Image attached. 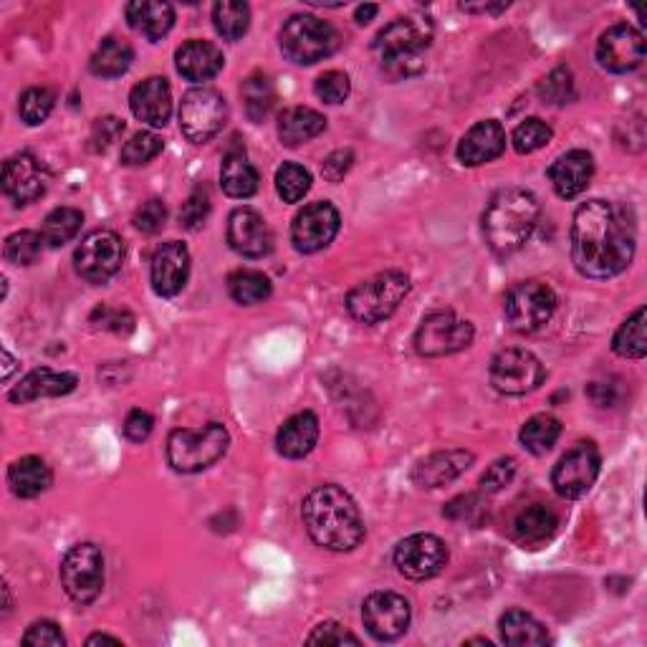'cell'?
Segmentation results:
<instances>
[{
	"instance_id": "61",
	"label": "cell",
	"mask_w": 647,
	"mask_h": 647,
	"mask_svg": "<svg viewBox=\"0 0 647 647\" xmlns=\"http://www.w3.org/2000/svg\"><path fill=\"white\" fill-rule=\"evenodd\" d=\"M378 13H380V8H378V5H374V3H367V5H359V8H357L355 19H357V23H362V26H364V23H370Z\"/></svg>"
},
{
	"instance_id": "44",
	"label": "cell",
	"mask_w": 647,
	"mask_h": 647,
	"mask_svg": "<svg viewBox=\"0 0 647 647\" xmlns=\"http://www.w3.org/2000/svg\"><path fill=\"white\" fill-rule=\"evenodd\" d=\"M53 104L56 97L51 89H46V86H34V89L23 92V97L19 101V115L28 127H38L49 119Z\"/></svg>"
},
{
	"instance_id": "58",
	"label": "cell",
	"mask_w": 647,
	"mask_h": 647,
	"mask_svg": "<svg viewBox=\"0 0 647 647\" xmlns=\"http://www.w3.org/2000/svg\"><path fill=\"white\" fill-rule=\"evenodd\" d=\"M351 163H355V155H351L349 149H339V152H334V155H330V157L324 159V165H322V175H324V178L330 180V182H339V180L345 178V175L349 172Z\"/></svg>"
},
{
	"instance_id": "38",
	"label": "cell",
	"mask_w": 647,
	"mask_h": 647,
	"mask_svg": "<svg viewBox=\"0 0 647 647\" xmlns=\"http://www.w3.org/2000/svg\"><path fill=\"white\" fill-rule=\"evenodd\" d=\"M213 23L215 31L226 38V41H238L249 34L251 26V8L241 0H220L213 8Z\"/></svg>"
},
{
	"instance_id": "59",
	"label": "cell",
	"mask_w": 647,
	"mask_h": 647,
	"mask_svg": "<svg viewBox=\"0 0 647 647\" xmlns=\"http://www.w3.org/2000/svg\"><path fill=\"white\" fill-rule=\"evenodd\" d=\"M589 397H592L599 407H612L618 403V393H614V385H610V382H592V385H589Z\"/></svg>"
},
{
	"instance_id": "47",
	"label": "cell",
	"mask_w": 647,
	"mask_h": 647,
	"mask_svg": "<svg viewBox=\"0 0 647 647\" xmlns=\"http://www.w3.org/2000/svg\"><path fill=\"white\" fill-rule=\"evenodd\" d=\"M163 152V140L155 132H137L134 137L122 147V165L140 167L147 165Z\"/></svg>"
},
{
	"instance_id": "46",
	"label": "cell",
	"mask_w": 647,
	"mask_h": 647,
	"mask_svg": "<svg viewBox=\"0 0 647 647\" xmlns=\"http://www.w3.org/2000/svg\"><path fill=\"white\" fill-rule=\"evenodd\" d=\"M539 97L544 99V104H551V107H564L570 104L577 94H574V76L566 67H556L551 74L539 84Z\"/></svg>"
},
{
	"instance_id": "42",
	"label": "cell",
	"mask_w": 647,
	"mask_h": 647,
	"mask_svg": "<svg viewBox=\"0 0 647 647\" xmlns=\"http://www.w3.org/2000/svg\"><path fill=\"white\" fill-rule=\"evenodd\" d=\"M44 243V236L36 233V230H21V233L5 238L3 255L13 266H31V263H36L38 255H41Z\"/></svg>"
},
{
	"instance_id": "3",
	"label": "cell",
	"mask_w": 647,
	"mask_h": 647,
	"mask_svg": "<svg viewBox=\"0 0 647 647\" xmlns=\"http://www.w3.org/2000/svg\"><path fill=\"white\" fill-rule=\"evenodd\" d=\"M539 200L524 188L499 190L483 213V236L499 259L522 251L539 223Z\"/></svg>"
},
{
	"instance_id": "39",
	"label": "cell",
	"mask_w": 647,
	"mask_h": 647,
	"mask_svg": "<svg viewBox=\"0 0 647 647\" xmlns=\"http://www.w3.org/2000/svg\"><path fill=\"white\" fill-rule=\"evenodd\" d=\"M559 435H562V422L551 415H534L518 433L524 448L534 455H547L556 445Z\"/></svg>"
},
{
	"instance_id": "63",
	"label": "cell",
	"mask_w": 647,
	"mask_h": 647,
	"mask_svg": "<svg viewBox=\"0 0 647 647\" xmlns=\"http://www.w3.org/2000/svg\"><path fill=\"white\" fill-rule=\"evenodd\" d=\"M3 359H5V372H3V378L8 380V378H11V372H13L15 359L11 357V351H8V349H3Z\"/></svg>"
},
{
	"instance_id": "35",
	"label": "cell",
	"mask_w": 647,
	"mask_h": 647,
	"mask_svg": "<svg viewBox=\"0 0 647 647\" xmlns=\"http://www.w3.org/2000/svg\"><path fill=\"white\" fill-rule=\"evenodd\" d=\"M134 61V51L127 41H119V38H104L101 46L94 51L89 69L94 76L101 79H117L130 71Z\"/></svg>"
},
{
	"instance_id": "19",
	"label": "cell",
	"mask_w": 647,
	"mask_h": 647,
	"mask_svg": "<svg viewBox=\"0 0 647 647\" xmlns=\"http://www.w3.org/2000/svg\"><path fill=\"white\" fill-rule=\"evenodd\" d=\"M46 188H49V172H46V167L34 155L23 152V155L5 159L3 193L15 205L36 203L38 197L46 195Z\"/></svg>"
},
{
	"instance_id": "31",
	"label": "cell",
	"mask_w": 647,
	"mask_h": 647,
	"mask_svg": "<svg viewBox=\"0 0 647 647\" xmlns=\"http://www.w3.org/2000/svg\"><path fill=\"white\" fill-rule=\"evenodd\" d=\"M51 468L38 455H26V458L15 460L11 470H8V483H11V491L19 499L41 496L44 491L51 489Z\"/></svg>"
},
{
	"instance_id": "36",
	"label": "cell",
	"mask_w": 647,
	"mask_h": 647,
	"mask_svg": "<svg viewBox=\"0 0 647 647\" xmlns=\"http://www.w3.org/2000/svg\"><path fill=\"white\" fill-rule=\"evenodd\" d=\"M241 97L245 104V115H249L251 122H263V119L271 117L274 111L278 94L274 82L266 74H251L241 86Z\"/></svg>"
},
{
	"instance_id": "22",
	"label": "cell",
	"mask_w": 647,
	"mask_h": 647,
	"mask_svg": "<svg viewBox=\"0 0 647 647\" xmlns=\"http://www.w3.org/2000/svg\"><path fill=\"white\" fill-rule=\"evenodd\" d=\"M595 175V157L587 149H572L564 152L562 157L554 159V165L549 167L551 188L556 190L559 197L572 200L585 193L592 182Z\"/></svg>"
},
{
	"instance_id": "6",
	"label": "cell",
	"mask_w": 647,
	"mask_h": 647,
	"mask_svg": "<svg viewBox=\"0 0 647 647\" xmlns=\"http://www.w3.org/2000/svg\"><path fill=\"white\" fill-rule=\"evenodd\" d=\"M278 44L286 59L299 67H311V63L330 59L339 49V34L332 23L316 15H293L284 23Z\"/></svg>"
},
{
	"instance_id": "2",
	"label": "cell",
	"mask_w": 647,
	"mask_h": 647,
	"mask_svg": "<svg viewBox=\"0 0 647 647\" xmlns=\"http://www.w3.org/2000/svg\"><path fill=\"white\" fill-rule=\"evenodd\" d=\"M303 526L319 547L330 551H351L364 539V518L359 506L339 486L326 483L309 491L301 503Z\"/></svg>"
},
{
	"instance_id": "25",
	"label": "cell",
	"mask_w": 647,
	"mask_h": 647,
	"mask_svg": "<svg viewBox=\"0 0 647 647\" xmlns=\"http://www.w3.org/2000/svg\"><path fill=\"white\" fill-rule=\"evenodd\" d=\"M132 115L149 127H165L172 115V92L167 79L149 76L130 94Z\"/></svg>"
},
{
	"instance_id": "50",
	"label": "cell",
	"mask_w": 647,
	"mask_h": 647,
	"mask_svg": "<svg viewBox=\"0 0 647 647\" xmlns=\"http://www.w3.org/2000/svg\"><path fill=\"white\" fill-rule=\"evenodd\" d=\"M165 223H167V205L157 197L142 203L137 207V213H134V228L142 230V233H147V236L159 233V230L165 228Z\"/></svg>"
},
{
	"instance_id": "13",
	"label": "cell",
	"mask_w": 647,
	"mask_h": 647,
	"mask_svg": "<svg viewBox=\"0 0 647 647\" xmlns=\"http://www.w3.org/2000/svg\"><path fill=\"white\" fill-rule=\"evenodd\" d=\"M599 466H602V455L597 445L582 441L551 470V486L562 499H582L595 486Z\"/></svg>"
},
{
	"instance_id": "10",
	"label": "cell",
	"mask_w": 647,
	"mask_h": 647,
	"mask_svg": "<svg viewBox=\"0 0 647 647\" xmlns=\"http://www.w3.org/2000/svg\"><path fill=\"white\" fill-rule=\"evenodd\" d=\"M124 263V241L115 230H92L74 253L76 274L89 284H107Z\"/></svg>"
},
{
	"instance_id": "30",
	"label": "cell",
	"mask_w": 647,
	"mask_h": 647,
	"mask_svg": "<svg viewBox=\"0 0 647 647\" xmlns=\"http://www.w3.org/2000/svg\"><path fill=\"white\" fill-rule=\"evenodd\" d=\"M127 21L147 41L157 44L159 38L170 34L175 23V8L170 3H163V0H137V3L127 5Z\"/></svg>"
},
{
	"instance_id": "43",
	"label": "cell",
	"mask_w": 647,
	"mask_h": 647,
	"mask_svg": "<svg viewBox=\"0 0 647 647\" xmlns=\"http://www.w3.org/2000/svg\"><path fill=\"white\" fill-rule=\"evenodd\" d=\"M311 188V175L297 163H284L276 172V190L284 203H299Z\"/></svg>"
},
{
	"instance_id": "14",
	"label": "cell",
	"mask_w": 647,
	"mask_h": 647,
	"mask_svg": "<svg viewBox=\"0 0 647 647\" xmlns=\"http://www.w3.org/2000/svg\"><path fill=\"white\" fill-rule=\"evenodd\" d=\"M445 564H448V547L435 534H412L395 549V566L407 579H433L445 570Z\"/></svg>"
},
{
	"instance_id": "57",
	"label": "cell",
	"mask_w": 647,
	"mask_h": 647,
	"mask_svg": "<svg viewBox=\"0 0 647 647\" xmlns=\"http://www.w3.org/2000/svg\"><path fill=\"white\" fill-rule=\"evenodd\" d=\"M443 514L453 518V522H474V516L483 514V501L474 496V493H468V496L451 501L448 506H445Z\"/></svg>"
},
{
	"instance_id": "34",
	"label": "cell",
	"mask_w": 647,
	"mask_h": 647,
	"mask_svg": "<svg viewBox=\"0 0 647 647\" xmlns=\"http://www.w3.org/2000/svg\"><path fill=\"white\" fill-rule=\"evenodd\" d=\"M501 640L506 645L526 647V645H547L549 633L541 622L534 618V614L524 610H508L503 614L501 622Z\"/></svg>"
},
{
	"instance_id": "40",
	"label": "cell",
	"mask_w": 647,
	"mask_h": 647,
	"mask_svg": "<svg viewBox=\"0 0 647 647\" xmlns=\"http://www.w3.org/2000/svg\"><path fill=\"white\" fill-rule=\"evenodd\" d=\"M271 291H274V286H271L268 276H263L261 271L241 268L228 276V293L233 297V301L243 303V307L263 303L271 297Z\"/></svg>"
},
{
	"instance_id": "18",
	"label": "cell",
	"mask_w": 647,
	"mask_h": 647,
	"mask_svg": "<svg viewBox=\"0 0 647 647\" xmlns=\"http://www.w3.org/2000/svg\"><path fill=\"white\" fill-rule=\"evenodd\" d=\"M599 67L612 74H627L645 61V36L630 23H618L599 36L597 44Z\"/></svg>"
},
{
	"instance_id": "54",
	"label": "cell",
	"mask_w": 647,
	"mask_h": 647,
	"mask_svg": "<svg viewBox=\"0 0 647 647\" xmlns=\"http://www.w3.org/2000/svg\"><path fill=\"white\" fill-rule=\"evenodd\" d=\"M124 132V122L117 117H104L94 124L92 137H89V149L92 152H104L109 149L119 140V134Z\"/></svg>"
},
{
	"instance_id": "20",
	"label": "cell",
	"mask_w": 647,
	"mask_h": 647,
	"mask_svg": "<svg viewBox=\"0 0 647 647\" xmlns=\"http://www.w3.org/2000/svg\"><path fill=\"white\" fill-rule=\"evenodd\" d=\"M190 276V253L182 243L167 241L159 243L149 261V278L152 289L157 297H178L185 289Z\"/></svg>"
},
{
	"instance_id": "27",
	"label": "cell",
	"mask_w": 647,
	"mask_h": 647,
	"mask_svg": "<svg viewBox=\"0 0 647 647\" xmlns=\"http://www.w3.org/2000/svg\"><path fill=\"white\" fill-rule=\"evenodd\" d=\"M476 455L468 451H443L433 453L430 458L420 460L418 468L412 470V481L420 489H441V486L460 478L466 470L474 466Z\"/></svg>"
},
{
	"instance_id": "52",
	"label": "cell",
	"mask_w": 647,
	"mask_h": 647,
	"mask_svg": "<svg viewBox=\"0 0 647 647\" xmlns=\"http://www.w3.org/2000/svg\"><path fill=\"white\" fill-rule=\"evenodd\" d=\"M514 476H516V460L514 458H499L483 474L481 489H483V493H499V491L506 489L511 481H514Z\"/></svg>"
},
{
	"instance_id": "26",
	"label": "cell",
	"mask_w": 647,
	"mask_h": 647,
	"mask_svg": "<svg viewBox=\"0 0 647 647\" xmlns=\"http://www.w3.org/2000/svg\"><path fill=\"white\" fill-rule=\"evenodd\" d=\"M76 385H79L76 374L53 372L49 367H41V370H34L31 374H26V378H23L11 393H8V399H11L13 405H26L41 397H63L74 393Z\"/></svg>"
},
{
	"instance_id": "37",
	"label": "cell",
	"mask_w": 647,
	"mask_h": 647,
	"mask_svg": "<svg viewBox=\"0 0 647 647\" xmlns=\"http://www.w3.org/2000/svg\"><path fill=\"white\" fill-rule=\"evenodd\" d=\"M82 223L84 215L82 211H76V207H56V211L46 215L41 228L46 245H49V249H61V245L74 241L79 230H82Z\"/></svg>"
},
{
	"instance_id": "23",
	"label": "cell",
	"mask_w": 647,
	"mask_h": 647,
	"mask_svg": "<svg viewBox=\"0 0 647 647\" xmlns=\"http://www.w3.org/2000/svg\"><path fill=\"white\" fill-rule=\"evenodd\" d=\"M559 529V514L549 503H531L518 511L511 522V539L524 549L544 547Z\"/></svg>"
},
{
	"instance_id": "33",
	"label": "cell",
	"mask_w": 647,
	"mask_h": 647,
	"mask_svg": "<svg viewBox=\"0 0 647 647\" xmlns=\"http://www.w3.org/2000/svg\"><path fill=\"white\" fill-rule=\"evenodd\" d=\"M220 185L226 195L238 200L259 193V172L249 163L245 152H228L220 167Z\"/></svg>"
},
{
	"instance_id": "48",
	"label": "cell",
	"mask_w": 647,
	"mask_h": 647,
	"mask_svg": "<svg viewBox=\"0 0 647 647\" xmlns=\"http://www.w3.org/2000/svg\"><path fill=\"white\" fill-rule=\"evenodd\" d=\"M207 215H211V195H207L205 188H197L182 205L180 226L185 230H197L205 226Z\"/></svg>"
},
{
	"instance_id": "9",
	"label": "cell",
	"mask_w": 647,
	"mask_h": 647,
	"mask_svg": "<svg viewBox=\"0 0 647 647\" xmlns=\"http://www.w3.org/2000/svg\"><path fill=\"white\" fill-rule=\"evenodd\" d=\"M61 585L76 604H92L104 589V554L94 544H76L61 562Z\"/></svg>"
},
{
	"instance_id": "49",
	"label": "cell",
	"mask_w": 647,
	"mask_h": 647,
	"mask_svg": "<svg viewBox=\"0 0 647 647\" xmlns=\"http://www.w3.org/2000/svg\"><path fill=\"white\" fill-rule=\"evenodd\" d=\"M314 92L324 104H342L351 92L349 76L345 74V71H326V74L316 79Z\"/></svg>"
},
{
	"instance_id": "24",
	"label": "cell",
	"mask_w": 647,
	"mask_h": 647,
	"mask_svg": "<svg viewBox=\"0 0 647 647\" xmlns=\"http://www.w3.org/2000/svg\"><path fill=\"white\" fill-rule=\"evenodd\" d=\"M503 149H506V132H503L501 122H496V119H483V122L474 124L463 134L458 145V159L468 167H478L493 163V159L503 155Z\"/></svg>"
},
{
	"instance_id": "28",
	"label": "cell",
	"mask_w": 647,
	"mask_h": 647,
	"mask_svg": "<svg viewBox=\"0 0 647 647\" xmlns=\"http://www.w3.org/2000/svg\"><path fill=\"white\" fill-rule=\"evenodd\" d=\"M175 61H178V71L188 82H211L213 76L220 74L223 63V53L218 46L207 44V41H188L182 44L178 53H175Z\"/></svg>"
},
{
	"instance_id": "5",
	"label": "cell",
	"mask_w": 647,
	"mask_h": 647,
	"mask_svg": "<svg viewBox=\"0 0 647 647\" xmlns=\"http://www.w3.org/2000/svg\"><path fill=\"white\" fill-rule=\"evenodd\" d=\"M410 293V276L403 271H382L347 293V311L362 324H380L397 311Z\"/></svg>"
},
{
	"instance_id": "45",
	"label": "cell",
	"mask_w": 647,
	"mask_h": 647,
	"mask_svg": "<svg viewBox=\"0 0 647 647\" xmlns=\"http://www.w3.org/2000/svg\"><path fill=\"white\" fill-rule=\"evenodd\" d=\"M551 137H554V132H551V127L544 122V119L529 117L516 127L514 149L518 155H531V152L547 147Z\"/></svg>"
},
{
	"instance_id": "21",
	"label": "cell",
	"mask_w": 647,
	"mask_h": 647,
	"mask_svg": "<svg viewBox=\"0 0 647 647\" xmlns=\"http://www.w3.org/2000/svg\"><path fill=\"white\" fill-rule=\"evenodd\" d=\"M228 243L245 259H263L274 251V233L253 207H236L228 218Z\"/></svg>"
},
{
	"instance_id": "1",
	"label": "cell",
	"mask_w": 647,
	"mask_h": 647,
	"mask_svg": "<svg viewBox=\"0 0 647 647\" xmlns=\"http://www.w3.org/2000/svg\"><path fill=\"white\" fill-rule=\"evenodd\" d=\"M637 233L625 207L589 200L579 205L572 223V261L582 276L612 278L635 259Z\"/></svg>"
},
{
	"instance_id": "56",
	"label": "cell",
	"mask_w": 647,
	"mask_h": 647,
	"mask_svg": "<svg viewBox=\"0 0 647 647\" xmlns=\"http://www.w3.org/2000/svg\"><path fill=\"white\" fill-rule=\"evenodd\" d=\"M152 428H155V420L145 410H132L124 420V438L132 443H145L152 435Z\"/></svg>"
},
{
	"instance_id": "7",
	"label": "cell",
	"mask_w": 647,
	"mask_h": 647,
	"mask_svg": "<svg viewBox=\"0 0 647 647\" xmlns=\"http://www.w3.org/2000/svg\"><path fill=\"white\" fill-rule=\"evenodd\" d=\"M228 104L220 92L197 86L190 89L180 104V130L190 142L205 145L226 127Z\"/></svg>"
},
{
	"instance_id": "11",
	"label": "cell",
	"mask_w": 647,
	"mask_h": 647,
	"mask_svg": "<svg viewBox=\"0 0 647 647\" xmlns=\"http://www.w3.org/2000/svg\"><path fill=\"white\" fill-rule=\"evenodd\" d=\"M476 337L474 324L458 319L453 311H435L422 319L415 334V349L422 357H445L470 347Z\"/></svg>"
},
{
	"instance_id": "8",
	"label": "cell",
	"mask_w": 647,
	"mask_h": 647,
	"mask_svg": "<svg viewBox=\"0 0 647 647\" xmlns=\"http://www.w3.org/2000/svg\"><path fill=\"white\" fill-rule=\"evenodd\" d=\"M511 330L531 334L544 326L556 311V293L541 281H522L511 286L503 303Z\"/></svg>"
},
{
	"instance_id": "41",
	"label": "cell",
	"mask_w": 647,
	"mask_h": 647,
	"mask_svg": "<svg viewBox=\"0 0 647 647\" xmlns=\"http://www.w3.org/2000/svg\"><path fill=\"white\" fill-rule=\"evenodd\" d=\"M645 324H647V311L645 307H640L625 324L620 326L618 334H614L612 339L614 355L627 357V359H643L647 355Z\"/></svg>"
},
{
	"instance_id": "4",
	"label": "cell",
	"mask_w": 647,
	"mask_h": 647,
	"mask_svg": "<svg viewBox=\"0 0 647 647\" xmlns=\"http://www.w3.org/2000/svg\"><path fill=\"white\" fill-rule=\"evenodd\" d=\"M230 435L220 422L203 428H178L167 438V460L178 474H200L228 453Z\"/></svg>"
},
{
	"instance_id": "16",
	"label": "cell",
	"mask_w": 647,
	"mask_h": 647,
	"mask_svg": "<svg viewBox=\"0 0 647 647\" xmlns=\"http://www.w3.org/2000/svg\"><path fill=\"white\" fill-rule=\"evenodd\" d=\"M410 602L397 592H374L364 599L362 620L367 633L380 643H393L410 627Z\"/></svg>"
},
{
	"instance_id": "32",
	"label": "cell",
	"mask_w": 647,
	"mask_h": 647,
	"mask_svg": "<svg viewBox=\"0 0 647 647\" xmlns=\"http://www.w3.org/2000/svg\"><path fill=\"white\" fill-rule=\"evenodd\" d=\"M326 130V117L309 107H291L278 117V140L286 147H299L303 142L319 137Z\"/></svg>"
},
{
	"instance_id": "29",
	"label": "cell",
	"mask_w": 647,
	"mask_h": 647,
	"mask_svg": "<svg viewBox=\"0 0 647 647\" xmlns=\"http://www.w3.org/2000/svg\"><path fill=\"white\" fill-rule=\"evenodd\" d=\"M316 441H319V418L314 412L303 410L284 422L276 435V448L284 458L297 460L314 451Z\"/></svg>"
},
{
	"instance_id": "17",
	"label": "cell",
	"mask_w": 647,
	"mask_h": 647,
	"mask_svg": "<svg viewBox=\"0 0 647 647\" xmlns=\"http://www.w3.org/2000/svg\"><path fill=\"white\" fill-rule=\"evenodd\" d=\"M339 211L326 200L309 203L291 223V241L299 253H319L339 233Z\"/></svg>"
},
{
	"instance_id": "55",
	"label": "cell",
	"mask_w": 647,
	"mask_h": 647,
	"mask_svg": "<svg viewBox=\"0 0 647 647\" xmlns=\"http://www.w3.org/2000/svg\"><path fill=\"white\" fill-rule=\"evenodd\" d=\"M309 645H359V637L351 635L339 622H322L314 633L309 635Z\"/></svg>"
},
{
	"instance_id": "62",
	"label": "cell",
	"mask_w": 647,
	"mask_h": 647,
	"mask_svg": "<svg viewBox=\"0 0 647 647\" xmlns=\"http://www.w3.org/2000/svg\"><path fill=\"white\" fill-rule=\"evenodd\" d=\"M86 645L94 647V645H122V640H117V637H109V635H92Z\"/></svg>"
},
{
	"instance_id": "15",
	"label": "cell",
	"mask_w": 647,
	"mask_h": 647,
	"mask_svg": "<svg viewBox=\"0 0 647 647\" xmlns=\"http://www.w3.org/2000/svg\"><path fill=\"white\" fill-rule=\"evenodd\" d=\"M430 41H433V21L426 15H405L374 36L372 49L385 61L397 56H426Z\"/></svg>"
},
{
	"instance_id": "51",
	"label": "cell",
	"mask_w": 647,
	"mask_h": 647,
	"mask_svg": "<svg viewBox=\"0 0 647 647\" xmlns=\"http://www.w3.org/2000/svg\"><path fill=\"white\" fill-rule=\"evenodd\" d=\"M23 645H34V647H63L67 645V637H63L61 627L51 620H41L34 622L28 627V633L23 635Z\"/></svg>"
},
{
	"instance_id": "60",
	"label": "cell",
	"mask_w": 647,
	"mask_h": 647,
	"mask_svg": "<svg viewBox=\"0 0 647 647\" xmlns=\"http://www.w3.org/2000/svg\"><path fill=\"white\" fill-rule=\"evenodd\" d=\"M460 8L463 11H468V13H501V11H506L508 8V3H499V5H491V3H481V5H470V3H460Z\"/></svg>"
},
{
	"instance_id": "53",
	"label": "cell",
	"mask_w": 647,
	"mask_h": 647,
	"mask_svg": "<svg viewBox=\"0 0 647 647\" xmlns=\"http://www.w3.org/2000/svg\"><path fill=\"white\" fill-rule=\"evenodd\" d=\"M92 324L99 326V330H109L115 334H127L134 330V316L130 314V311L97 307L92 314Z\"/></svg>"
},
{
	"instance_id": "12",
	"label": "cell",
	"mask_w": 647,
	"mask_h": 647,
	"mask_svg": "<svg viewBox=\"0 0 647 647\" xmlns=\"http://www.w3.org/2000/svg\"><path fill=\"white\" fill-rule=\"evenodd\" d=\"M491 385L501 395L534 393L547 378L544 364L526 349H503L491 359Z\"/></svg>"
}]
</instances>
